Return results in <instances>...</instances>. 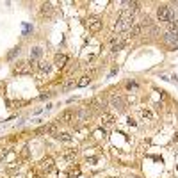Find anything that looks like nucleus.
Here are the masks:
<instances>
[{"instance_id": "obj_1", "label": "nucleus", "mask_w": 178, "mask_h": 178, "mask_svg": "<svg viewBox=\"0 0 178 178\" xmlns=\"http://www.w3.org/2000/svg\"><path fill=\"white\" fill-rule=\"evenodd\" d=\"M134 27V14L130 11H123L119 16H118V22L114 23V34L116 32H123L127 29Z\"/></svg>"}, {"instance_id": "obj_2", "label": "nucleus", "mask_w": 178, "mask_h": 178, "mask_svg": "<svg viewBox=\"0 0 178 178\" xmlns=\"http://www.w3.org/2000/svg\"><path fill=\"white\" fill-rule=\"evenodd\" d=\"M173 11H171V7H167V6H160L159 9H157V18H159V22H167V23H171L173 22Z\"/></svg>"}, {"instance_id": "obj_3", "label": "nucleus", "mask_w": 178, "mask_h": 178, "mask_svg": "<svg viewBox=\"0 0 178 178\" xmlns=\"http://www.w3.org/2000/svg\"><path fill=\"white\" fill-rule=\"evenodd\" d=\"M32 64L30 62H18L16 66H14V73H18V75H29V73L32 71Z\"/></svg>"}, {"instance_id": "obj_4", "label": "nucleus", "mask_w": 178, "mask_h": 178, "mask_svg": "<svg viewBox=\"0 0 178 178\" xmlns=\"http://www.w3.org/2000/svg\"><path fill=\"white\" fill-rule=\"evenodd\" d=\"M86 27L91 30V32H98L102 29V22L98 20V18H89L87 22H86Z\"/></svg>"}, {"instance_id": "obj_5", "label": "nucleus", "mask_w": 178, "mask_h": 178, "mask_svg": "<svg viewBox=\"0 0 178 178\" xmlns=\"http://www.w3.org/2000/svg\"><path fill=\"white\" fill-rule=\"evenodd\" d=\"M75 116H77V114H75L73 111H64L61 116H59V121H61V123H70V121L75 119Z\"/></svg>"}, {"instance_id": "obj_6", "label": "nucleus", "mask_w": 178, "mask_h": 178, "mask_svg": "<svg viewBox=\"0 0 178 178\" xmlns=\"http://www.w3.org/2000/svg\"><path fill=\"white\" fill-rule=\"evenodd\" d=\"M38 134H57V127L55 125H45V127L38 128Z\"/></svg>"}, {"instance_id": "obj_7", "label": "nucleus", "mask_w": 178, "mask_h": 178, "mask_svg": "<svg viewBox=\"0 0 178 178\" xmlns=\"http://www.w3.org/2000/svg\"><path fill=\"white\" fill-rule=\"evenodd\" d=\"M164 41L169 45H176L178 46V36L176 34H173V32H166L164 34Z\"/></svg>"}, {"instance_id": "obj_8", "label": "nucleus", "mask_w": 178, "mask_h": 178, "mask_svg": "<svg viewBox=\"0 0 178 178\" xmlns=\"http://www.w3.org/2000/svg\"><path fill=\"white\" fill-rule=\"evenodd\" d=\"M111 103H112V107H116L118 111H123V109H125V102H123V98H119V96H114L111 100Z\"/></svg>"}, {"instance_id": "obj_9", "label": "nucleus", "mask_w": 178, "mask_h": 178, "mask_svg": "<svg viewBox=\"0 0 178 178\" xmlns=\"http://www.w3.org/2000/svg\"><path fill=\"white\" fill-rule=\"evenodd\" d=\"M66 61H68V57L64 55V54H57L55 55V66L57 68H62L64 64H66Z\"/></svg>"}, {"instance_id": "obj_10", "label": "nucleus", "mask_w": 178, "mask_h": 178, "mask_svg": "<svg viewBox=\"0 0 178 178\" xmlns=\"http://www.w3.org/2000/svg\"><path fill=\"white\" fill-rule=\"evenodd\" d=\"M143 32V25H139V23H137V25H134L132 29H130V36H132V38H135V36H139V34Z\"/></svg>"}, {"instance_id": "obj_11", "label": "nucleus", "mask_w": 178, "mask_h": 178, "mask_svg": "<svg viewBox=\"0 0 178 178\" xmlns=\"http://www.w3.org/2000/svg\"><path fill=\"white\" fill-rule=\"evenodd\" d=\"M38 70L41 73H48L52 70V64H50V62H39V64H38Z\"/></svg>"}, {"instance_id": "obj_12", "label": "nucleus", "mask_w": 178, "mask_h": 178, "mask_svg": "<svg viewBox=\"0 0 178 178\" xmlns=\"http://www.w3.org/2000/svg\"><path fill=\"white\" fill-rule=\"evenodd\" d=\"M41 167L46 169V171H50L52 167H54V160H52V159H43V160H41Z\"/></svg>"}, {"instance_id": "obj_13", "label": "nucleus", "mask_w": 178, "mask_h": 178, "mask_svg": "<svg viewBox=\"0 0 178 178\" xmlns=\"http://www.w3.org/2000/svg\"><path fill=\"white\" fill-rule=\"evenodd\" d=\"M41 14H43V16H50L52 14V4H43V6H41Z\"/></svg>"}, {"instance_id": "obj_14", "label": "nucleus", "mask_w": 178, "mask_h": 178, "mask_svg": "<svg viewBox=\"0 0 178 178\" xmlns=\"http://www.w3.org/2000/svg\"><path fill=\"white\" fill-rule=\"evenodd\" d=\"M102 123H103V125H112V123H114V116L105 112V114L102 116Z\"/></svg>"}, {"instance_id": "obj_15", "label": "nucleus", "mask_w": 178, "mask_h": 178, "mask_svg": "<svg viewBox=\"0 0 178 178\" xmlns=\"http://www.w3.org/2000/svg\"><path fill=\"white\" fill-rule=\"evenodd\" d=\"M55 137H57V139H61V141H66V143H70V141H71V135H70L68 132H62V134L57 132Z\"/></svg>"}, {"instance_id": "obj_16", "label": "nucleus", "mask_w": 178, "mask_h": 178, "mask_svg": "<svg viewBox=\"0 0 178 178\" xmlns=\"http://www.w3.org/2000/svg\"><path fill=\"white\" fill-rule=\"evenodd\" d=\"M41 54H43V50H41L39 46H36V48H32V52H30V59H39Z\"/></svg>"}, {"instance_id": "obj_17", "label": "nucleus", "mask_w": 178, "mask_h": 178, "mask_svg": "<svg viewBox=\"0 0 178 178\" xmlns=\"http://www.w3.org/2000/svg\"><path fill=\"white\" fill-rule=\"evenodd\" d=\"M89 82H91V78H89V77H82V78L77 82V87H84V86H87Z\"/></svg>"}, {"instance_id": "obj_18", "label": "nucleus", "mask_w": 178, "mask_h": 178, "mask_svg": "<svg viewBox=\"0 0 178 178\" xmlns=\"http://www.w3.org/2000/svg\"><path fill=\"white\" fill-rule=\"evenodd\" d=\"M87 116H89V112H87V111H80V112L77 114V118L80 119V121H86V119H87Z\"/></svg>"}, {"instance_id": "obj_19", "label": "nucleus", "mask_w": 178, "mask_h": 178, "mask_svg": "<svg viewBox=\"0 0 178 178\" xmlns=\"http://www.w3.org/2000/svg\"><path fill=\"white\" fill-rule=\"evenodd\" d=\"M16 55H20V46H18V48H14L13 52H9V55H7V59L11 61V59H14Z\"/></svg>"}, {"instance_id": "obj_20", "label": "nucleus", "mask_w": 178, "mask_h": 178, "mask_svg": "<svg viewBox=\"0 0 178 178\" xmlns=\"http://www.w3.org/2000/svg\"><path fill=\"white\" fill-rule=\"evenodd\" d=\"M169 25H171V32H173V34H176V36H178V22L175 20V22H171Z\"/></svg>"}, {"instance_id": "obj_21", "label": "nucleus", "mask_w": 178, "mask_h": 178, "mask_svg": "<svg viewBox=\"0 0 178 178\" xmlns=\"http://www.w3.org/2000/svg\"><path fill=\"white\" fill-rule=\"evenodd\" d=\"M143 116H144V118H151V112H146V111H143Z\"/></svg>"}]
</instances>
